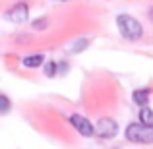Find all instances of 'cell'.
Listing matches in <instances>:
<instances>
[{"label":"cell","mask_w":153,"mask_h":149,"mask_svg":"<svg viewBox=\"0 0 153 149\" xmlns=\"http://www.w3.org/2000/svg\"><path fill=\"white\" fill-rule=\"evenodd\" d=\"M116 25H118L120 35H122L124 39H128V41H138L143 33L140 21L134 19L132 16H124V14L118 16V18H116Z\"/></svg>","instance_id":"6da1fadb"},{"label":"cell","mask_w":153,"mask_h":149,"mask_svg":"<svg viewBox=\"0 0 153 149\" xmlns=\"http://www.w3.org/2000/svg\"><path fill=\"white\" fill-rule=\"evenodd\" d=\"M126 138L134 143H153V128L134 122L126 128Z\"/></svg>","instance_id":"7a4b0ae2"},{"label":"cell","mask_w":153,"mask_h":149,"mask_svg":"<svg viewBox=\"0 0 153 149\" xmlns=\"http://www.w3.org/2000/svg\"><path fill=\"white\" fill-rule=\"evenodd\" d=\"M95 132H97V136H101V138L108 139V138H114V136H116L118 126H116V122H114V120H111V118H101V120L97 122Z\"/></svg>","instance_id":"3957f363"},{"label":"cell","mask_w":153,"mask_h":149,"mask_svg":"<svg viewBox=\"0 0 153 149\" xmlns=\"http://www.w3.org/2000/svg\"><path fill=\"white\" fill-rule=\"evenodd\" d=\"M70 122L74 124V128L82 136H85V138L93 136V124H91L87 118H83V116H79V114H74V116H70Z\"/></svg>","instance_id":"277c9868"},{"label":"cell","mask_w":153,"mask_h":149,"mask_svg":"<svg viewBox=\"0 0 153 149\" xmlns=\"http://www.w3.org/2000/svg\"><path fill=\"white\" fill-rule=\"evenodd\" d=\"M8 18H10L14 23H25L27 18H29V10H27L25 4H18V6H14V8L10 10Z\"/></svg>","instance_id":"5b68a950"},{"label":"cell","mask_w":153,"mask_h":149,"mask_svg":"<svg viewBox=\"0 0 153 149\" xmlns=\"http://www.w3.org/2000/svg\"><path fill=\"white\" fill-rule=\"evenodd\" d=\"M140 124L153 128V110H151V108L143 107L142 110H140Z\"/></svg>","instance_id":"8992f818"},{"label":"cell","mask_w":153,"mask_h":149,"mask_svg":"<svg viewBox=\"0 0 153 149\" xmlns=\"http://www.w3.org/2000/svg\"><path fill=\"white\" fill-rule=\"evenodd\" d=\"M43 54H33V56H25L23 58V66H27V68H37V66H41L43 64Z\"/></svg>","instance_id":"52a82bcc"},{"label":"cell","mask_w":153,"mask_h":149,"mask_svg":"<svg viewBox=\"0 0 153 149\" xmlns=\"http://www.w3.org/2000/svg\"><path fill=\"white\" fill-rule=\"evenodd\" d=\"M147 99H149V89H138V91H134V103L136 105L146 107Z\"/></svg>","instance_id":"ba28073f"},{"label":"cell","mask_w":153,"mask_h":149,"mask_svg":"<svg viewBox=\"0 0 153 149\" xmlns=\"http://www.w3.org/2000/svg\"><path fill=\"white\" fill-rule=\"evenodd\" d=\"M12 108V105H10V99L6 97V95H0V114H6L8 110Z\"/></svg>","instance_id":"9c48e42d"},{"label":"cell","mask_w":153,"mask_h":149,"mask_svg":"<svg viewBox=\"0 0 153 149\" xmlns=\"http://www.w3.org/2000/svg\"><path fill=\"white\" fill-rule=\"evenodd\" d=\"M54 72H56V64H54V62H47L45 74H47V76H54Z\"/></svg>","instance_id":"30bf717a"},{"label":"cell","mask_w":153,"mask_h":149,"mask_svg":"<svg viewBox=\"0 0 153 149\" xmlns=\"http://www.w3.org/2000/svg\"><path fill=\"white\" fill-rule=\"evenodd\" d=\"M85 45H87V41H85V39H82V43H76V45L72 47V49H74V50H82Z\"/></svg>","instance_id":"8fae6325"},{"label":"cell","mask_w":153,"mask_h":149,"mask_svg":"<svg viewBox=\"0 0 153 149\" xmlns=\"http://www.w3.org/2000/svg\"><path fill=\"white\" fill-rule=\"evenodd\" d=\"M33 27H35V29H43V27H45V19H39V21H35Z\"/></svg>","instance_id":"7c38bea8"}]
</instances>
